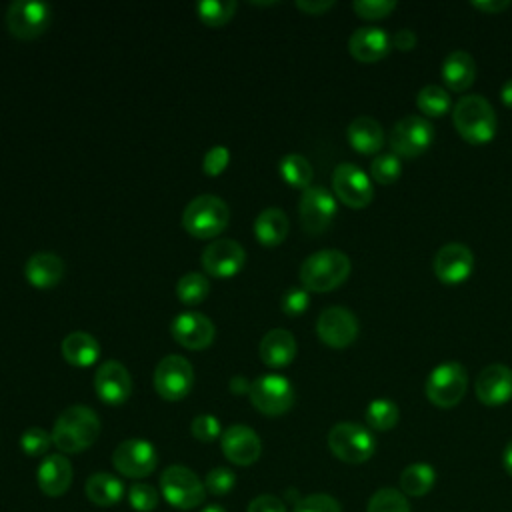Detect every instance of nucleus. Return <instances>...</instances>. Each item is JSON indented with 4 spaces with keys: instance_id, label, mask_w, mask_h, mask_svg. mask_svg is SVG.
Returning <instances> with one entry per match:
<instances>
[{
    "instance_id": "obj_1",
    "label": "nucleus",
    "mask_w": 512,
    "mask_h": 512,
    "mask_svg": "<svg viewBox=\"0 0 512 512\" xmlns=\"http://www.w3.org/2000/svg\"><path fill=\"white\" fill-rule=\"evenodd\" d=\"M52 444L64 454H76L90 448L100 434L98 414L84 406L72 404L64 408L52 426Z\"/></svg>"
},
{
    "instance_id": "obj_2",
    "label": "nucleus",
    "mask_w": 512,
    "mask_h": 512,
    "mask_svg": "<svg viewBox=\"0 0 512 512\" xmlns=\"http://www.w3.org/2000/svg\"><path fill=\"white\" fill-rule=\"evenodd\" d=\"M452 122L456 132L468 144H474V146L488 144L496 136V128H498V120L492 104L480 94L462 96L452 110Z\"/></svg>"
},
{
    "instance_id": "obj_3",
    "label": "nucleus",
    "mask_w": 512,
    "mask_h": 512,
    "mask_svg": "<svg viewBox=\"0 0 512 512\" xmlns=\"http://www.w3.org/2000/svg\"><path fill=\"white\" fill-rule=\"evenodd\" d=\"M350 258L336 248H324L300 264V282L308 292H332L346 282L350 274Z\"/></svg>"
},
{
    "instance_id": "obj_4",
    "label": "nucleus",
    "mask_w": 512,
    "mask_h": 512,
    "mask_svg": "<svg viewBox=\"0 0 512 512\" xmlns=\"http://www.w3.org/2000/svg\"><path fill=\"white\" fill-rule=\"evenodd\" d=\"M230 222L228 204L214 194H200L192 198L182 212L184 230L200 240L216 238Z\"/></svg>"
},
{
    "instance_id": "obj_5",
    "label": "nucleus",
    "mask_w": 512,
    "mask_h": 512,
    "mask_svg": "<svg viewBox=\"0 0 512 512\" xmlns=\"http://www.w3.org/2000/svg\"><path fill=\"white\" fill-rule=\"evenodd\" d=\"M330 452L346 464H362L372 458L376 438L368 428L356 422H338L328 432Z\"/></svg>"
},
{
    "instance_id": "obj_6",
    "label": "nucleus",
    "mask_w": 512,
    "mask_h": 512,
    "mask_svg": "<svg viewBox=\"0 0 512 512\" xmlns=\"http://www.w3.org/2000/svg\"><path fill=\"white\" fill-rule=\"evenodd\" d=\"M468 388V374L460 362H442L426 378V398L438 408L460 404Z\"/></svg>"
},
{
    "instance_id": "obj_7",
    "label": "nucleus",
    "mask_w": 512,
    "mask_h": 512,
    "mask_svg": "<svg viewBox=\"0 0 512 512\" xmlns=\"http://www.w3.org/2000/svg\"><path fill=\"white\" fill-rule=\"evenodd\" d=\"M162 496L180 510H192L204 502L206 488L204 482L186 466L172 464L160 476Z\"/></svg>"
},
{
    "instance_id": "obj_8",
    "label": "nucleus",
    "mask_w": 512,
    "mask_h": 512,
    "mask_svg": "<svg viewBox=\"0 0 512 512\" xmlns=\"http://www.w3.org/2000/svg\"><path fill=\"white\" fill-rule=\"evenodd\" d=\"M50 22V6L40 0H14L4 14L6 30L20 40H34L42 36Z\"/></svg>"
},
{
    "instance_id": "obj_9",
    "label": "nucleus",
    "mask_w": 512,
    "mask_h": 512,
    "mask_svg": "<svg viewBox=\"0 0 512 512\" xmlns=\"http://www.w3.org/2000/svg\"><path fill=\"white\" fill-rule=\"evenodd\" d=\"M252 406L266 416H280L294 404V386L282 374H264L250 382L248 390Z\"/></svg>"
},
{
    "instance_id": "obj_10",
    "label": "nucleus",
    "mask_w": 512,
    "mask_h": 512,
    "mask_svg": "<svg viewBox=\"0 0 512 512\" xmlns=\"http://www.w3.org/2000/svg\"><path fill=\"white\" fill-rule=\"evenodd\" d=\"M152 380L160 398L178 402L186 398L194 386V368L188 358L180 354H168L156 364Z\"/></svg>"
},
{
    "instance_id": "obj_11",
    "label": "nucleus",
    "mask_w": 512,
    "mask_h": 512,
    "mask_svg": "<svg viewBox=\"0 0 512 512\" xmlns=\"http://www.w3.org/2000/svg\"><path fill=\"white\" fill-rule=\"evenodd\" d=\"M434 140L432 124L416 114L400 118L390 130V148L398 158H416L428 150Z\"/></svg>"
},
{
    "instance_id": "obj_12",
    "label": "nucleus",
    "mask_w": 512,
    "mask_h": 512,
    "mask_svg": "<svg viewBox=\"0 0 512 512\" xmlns=\"http://www.w3.org/2000/svg\"><path fill=\"white\" fill-rule=\"evenodd\" d=\"M332 192L344 206L354 210L366 208L374 196V188L368 174L350 162H342L334 168Z\"/></svg>"
},
{
    "instance_id": "obj_13",
    "label": "nucleus",
    "mask_w": 512,
    "mask_h": 512,
    "mask_svg": "<svg viewBox=\"0 0 512 512\" xmlns=\"http://www.w3.org/2000/svg\"><path fill=\"white\" fill-rule=\"evenodd\" d=\"M336 210V198L324 186H310L302 190L298 212L300 224L308 234L326 232L336 216Z\"/></svg>"
},
{
    "instance_id": "obj_14",
    "label": "nucleus",
    "mask_w": 512,
    "mask_h": 512,
    "mask_svg": "<svg viewBox=\"0 0 512 512\" xmlns=\"http://www.w3.org/2000/svg\"><path fill=\"white\" fill-rule=\"evenodd\" d=\"M114 468L128 478H146L158 464L156 448L144 438H128L112 452Z\"/></svg>"
},
{
    "instance_id": "obj_15",
    "label": "nucleus",
    "mask_w": 512,
    "mask_h": 512,
    "mask_svg": "<svg viewBox=\"0 0 512 512\" xmlns=\"http://www.w3.org/2000/svg\"><path fill=\"white\" fill-rule=\"evenodd\" d=\"M316 334L330 348H346L358 336V320L344 306H328L316 320Z\"/></svg>"
},
{
    "instance_id": "obj_16",
    "label": "nucleus",
    "mask_w": 512,
    "mask_h": 512,
    "mask_svg": "<svg viewBox=\"0 0 512 512\" xmlns=\"http://www.w3.org/2000/svg\"><path fill=\"white\" fill-rule=\"evenodd\" d=\"M202 268L216 278L236 276L246 264V252L240 242L232 238H216L202 252Z\"/></svg>"
},
{
    "instance_id": "obj_17",
    "label": "nucleus",
    "mask_w": 512,
    "mask_h": 512,
    "mask_svg": "<svg viewBox=\"0 0 512 512\" xmlns=\"http://www.w3.org/2000/svg\"><path fill=\"white\" fill-rule=\"evenodd\" d=\"M432 270L436 278L446 286L462 284L474 270V254L460 242H448L436 252Z\"/></svg>"
},
{
    "instance_id": "obj_18",
    "label": "nucleus",
    "mask_w": 512,
    "mask_h": 512,
    "mask_svg": "<svg viewBox=\"0 0 512 512\" xmlns=\"http://www.w3.org/2000/svg\"><path fill=\"white\" fill-rule=\"evenodd\" d=\"M170 334L180 346L188 350H204L214 342L216 326L206 314L186 310L172 320Z\"/></svg>"
},
{
    "instance_id": "obj_19",
    "label": "nucleus",
    "mask_w": 512,
    "mask_h": 512,
    "mask_svg": "<svg viewBox=\"0 0 512 512\" xmlns=\"http://www.w3.org/2000/svg\"><path fill=\"white\" fill-rule=\"evenodd\" d=\"M94 390L102 402L110 406H120L132 394V376L122 362L104 360L96 368Z\"/></svg>"
},
{
    "instance_id": "obj_20",
    "label": "nucleus",
    "mask_w": 512,
    "mask_h": 512,
    "mask_svg": "<svg viewBox=\"0 0 512 512\" xmlns=\"http://www.w3.org/2000/svg\"><path fill=\"white\" fill-rule=\"evenodd\" d=\"M220 446L224 456L236 466H250L262 454L260 436L244 424L228 426L220 436Z\"/></svg>"
},
{
    "instance_id": "obj_21",
    "label": "nucleus",
    "mask_w": 512,
    "mask_h": 512,
    "mask_svg": "<svg viewBox=\"0 0 512 512\" xmlns=\"http://www.w3.org/2000/svg\"><path fill=\"white\" fill-rule=\"evenodd\" d=\"M476 398L484 406H502L512 400V368L506 364H488L476 376Z\"/></svg>"
},
{
    "instance_id": "obj_22",
    "label": "nucleus",
    "mask_w": 512,
    "mask_h": 512,
    "mask_svg": "<svg viewBox=\"0 0 512 512\" xmlns=\"http://www.w3.org/2000/svg\"><path fill=\"white\" fill-rule=\"evenodd\" d=\"M392 40L382 28H358L348 38V52L362 64H374L388 56Z\"/></svg>"
},
{
    "instance_id": "obj_23",
    "label": "nucleus",
    "mask_w": 512,
    "mask_h": 512,
    "mask_svg": "<svg viewBox=\"0 0 512 512\" xmlns=\"http://www.w3.org/2000/svg\"><path fill=\"white\" fill-rule=\"evenodd\" d=\"M36 482L46 496H62L72 484V464L64 454H48L36 470Z\"/></svg>"
},
{
    "instance_id": "obj_24",
    "label": "nucleus",
    "mask_w": 512,
    "mask_h": 512,
    "mask_svg": "<svg viewBox=\"0 0 512 512\" xmlns=\"http://www.w3.org/2000/svg\"><path fill=\"white\" fill-rule=\"evenodd\" d=\"M296 338L290 330L286 328H272L268 330L260 344H258V352H260V360L270 366V368H284L288 366L294 358H296Z\"/></svg>"
},
{
    "instance_id": "obj_25",
    "label": "nucleus",
    "mask_w": 512,
    "mask_h": 512,
    "mask_svg": "<svg viewBox=\"0 0 512 512\" xmlns=\"http://www.w3.org/2000/svg\"><path fill=\"white\" fill-rule=\"evenodd\" d=\"M24 276L38 290L54 288L64 276V262L54 252H34L24 264Z\"/></svg>"
},
{
    "instance_id": "obj_26",
    "label": "nucleus",
    "mask_w": 512,
    "mask_h": 512,
    "mask_svg": "<svg viewBox=\"0 0 512 512\" xmlns=\"http://www.w3.org/2000/svg\"><path fill=\"white\" fill-rule=\"evenodd\" d=\"M348 144L360 154H376L384 146V130L372 116H358L348 124Z\"/></svg>"
},
{
    "instance_id": "obj_27",
    "label": "nucleus",
    "mask_w": 512,
    "mask_h": 512,
    "mask_svg": "<svg viewBox=\"0 0 512 512\" xmlns=\"http://www.w3.org/2000/svg\"><path fill=\"white\" fill-rule=\"evenodd\" d=\"M476 62L466 50H454L444 58L442 80L452 92H464L474 84Z\"/></svg>"
},
{
    "instance_id": "obj_28",
    "label": "nucleus",
    "mask_w": 512,
    "mask_h": 512,
    "mask_svg": "<svg viewBox=\"0 0 512 512\" xmlns=\"http://www.w3.org/2000/svg\"><path fill=\"white\" fill-rule=\"evenodd\" d=\"M60 348H62L64 360L76 368H88V366L96 364V360L100 358L98 340L92 334L82 332V330L66 334Z\"/></svg>"
},
{
    "instance_id": "obj_29",
    "label": "nucleus",
    "mask_w": 512,
    "mask_h": 512,
    "mask_svg": "<svg viewBox=\"0 0 512 512\" xmlns=\"http://www.w3.org/2000/svg\"><path fill=\"white\" fill-rule=\"evenodd\" d=\"M288 230H290L288 216L278 206L264 208L256 216V220H254V236L264 246H278V244H282L286 240V236H288Z\"/></svg>"
},
{
    "instance_id": "obj_30",
    "label": "nucleus",
    "mask_w": 512,
    "mask_h": 512,
    "mask_svg": "<svg viewBox=\"0 0 512 512\" xmlns=\"http://www.w3.org/2000/svg\"><path fill=\"white\" fill-rule=\"evenodd\" d=\"M84 492H86L88 500L96 506H114L124 494V484L120 478H116L108 472H94L86 480Z\"/></svg>"
},
{
    "instance_id": "obj_31",
    "label": "nucleus",
    "mask_w": 512,
    "mask_h": 512,
    "mask_svg": "<svg viewBox=\"0 0 512 512\" xmlns=\"http://www.w3.org/2000/svg\"><path fill=\"white\" fill-rule=\"evenodd\" d=\"M436 482V470L426 462H414L400 472V492L404 496H424Z\"/></svg>"
},
{
    "instance_id": "obj_32",
    "label": "nucleus",
    "mask_w": 512,
    "mask_h": 512,
    "mask_svg": "<svg viewBox=\"0 0 512 512\" xmlns=\"http://www.w3.org/2000/svg\"><path fill=\"white\" fill-rule=\"evenodd\" d=\"M278 172L284 182H288L294 188H302V190L310 188L312 178H314V168L308 162V158L302 154H296V152L280 158Z\"/></svg>"
},
{
    "instance_id": "obj_33",
    "label": "nucleus",
    "mask_w": 512,
    "mask_h": 512,
    "mask_svg": "<svg viewBox=\"0 0 512 512\" xmlns=\"http://www.w3.org/2000/svg\"><path fill=\"white\" fill-rule=\"evenodd\" d=\"M400 408L390 398H376L366 406V422L372 430L386 432L398 424Z\"/></svg>"
},
{
    "instance_id": "obj_34",
    "label": "nucleus",
    "mask_w": 512,
    "mask_h": 512,
    "mask_svg": "<svg viewBox=\"0 0 512 512\" xmlns=\"http://www.w3.org/2000/svg\"><path fill=\"white\" fill-rule=\"evenodd\" d=\"M416 106L422 114L432 116V118H440L450 110L448 90L438 86V84H426L416 94Z\"/></svg>"
},
{
    "instance_id": "obj_35",
    "label": "nucleus",
    "mask_w": 512,
    "mask_h": 512,
    "mask_svg": "<svg viewBox=\"0 0 512 512\" xmlns=\"http://www.w3.org/2000/svg\"><path fill=\"white\" fill-rule=\"evenodd\" d=\"M210 292V282L202 272H186L176 284V296L186 306L200 304Z\"/></svg>"
},
{
    "instance_id": "obj_36",
    "label": "nucleus",
    "mask_w": 512,
    "mask_h": 512,
    "mask_svg": "<svg viewBox=\"0 0 512 512\" xmlns=\"http://www.w3.org/2000/svg\"><path fill=\"white\" fill-rule=\"evenodd\" d=\"M236 8V0H202L196 4V14L208 26H224L234 18Z\"/></svg>"
},
{
    "instance_id": "obj_37",
    "label": "nucleus",
    "mask_w": 512,
    "mask_h": 512,
    "mask_svg": "<svg viewBox=\"0 0 512 512\" xmlns=\"http://www.w3.org/2000/svg\"><path fill=\"white\" fill-rule=\"evenodd\" d=\"M366 512H412L406 496L396 488H380L376 490L366 506Z\"/></svg>"
},
{
    "instance_id": "obj_38",
    "label": "nucleus",
    "mask_w": 512,
    "mask_h": 512,
    "mask_svg": "<svg viewBox=\"0 0 512 512\" xmlns=\"http://www.w3.org/2000/svg\"><path fill=\"white\" fill-rule=\"evenodd\" d=\"M402 174V162L396 154H380L372 160L370 164V176L386 186V184H394Z\"/></svg>"
},
{
    "instance_id": "obj_39",
    "label": "nucleus",
    "mask_w": 512,
    "mask_h": 512,
    "mask_svg": "<svg viewBox=\"0 0 512 512\" xmlns=\"http://www.w3.org/2000/svg\"><path fill=\"white\" fill-rule=\"evenodd\" d=\"M52 446V434L40 426H32L22 432L20 448L28 456H44Z\"/></svg>"
},
{
    "instance_id": "obj_40",
    "label": "nucleus",
    "mask_w": 512,
    "mask_h": 512,
    "mask_svg": "<svg viewBox=\"0 0 512 512\" xmlns=\"http://www.w3.org/2000/svg\"><path fill=\"white\" fill-rule=\"evenodd\" d=\"M236 484V476L230 468H224V466H216L212 468L206 478H204V488L206 492L214 494V496H224L228 494Z\"/></svg>"
},
{
    "instance_id": "obj_41",
    "label": "nucleus",
    "mask_w": 512,
    "mask_h": 512,
    "mask_svg": "<svg viewBox=\"0 0 512 512\" xmlns=\"http://www.w3.org/2000/svg\"><path fill=\"white\" fill-rule=\"evenodd\" d=\"M158 500H160V496H158L156 488H152L150 484L136 482V484H132L130 490H128V502H130V506H132L134 510H138V512H150V510H154V508L158 506Z\"/></svg>"
},
{
    "instance_id": "obj_42",
    "label": "nucleus",
    "mask_w": 512,
    "mask_h": 512,
    "mask_svg": "<svg viewBox=\"0 0 512 512\" xmlns=\"http://www.w3.org/2000/svg\"><path fill=\"white\" fill-rule=\"evenodd\" d=\"M352 10L364 20H380L390 16L396 10V2L392 0H356Z\"/></svg>"
},
{
    "instance_id": "obj_43",
    "label": "nucleus",
    "mask_w": 512,
    "mask_h": 512,
    "mask_svg": "<svg viewBox=\"0 0 512 512\" xmlns=\"http://www.w3.org/2000/svg\"><path fill=\"white\" fill-rule=\"evenodd\" d=\"M308 304H310V294L306 288H300V286H290L280 298V308L286 316H300L302 312H306Z\"/></svg>"
},
{
    "instance_id": "obj_44",
    "label": "nucleus",
    "mask_w": 512,
    "mask_h": 512,
    "mask_svg": "<svg viewBox=\"0 0 512 512\" xmlns=\"http://www.w3.org/2000/svg\"><path fill=\"white\" fill-rule=\"evenodd\" d=\"M190 432L200 442H212L218 436H222L220 422L212 414H198V416H194V420L190 424Z\"/></svg>"
},
{
    "instance_id": "obj_45",
    "label": "nucleus",
    "mask_w": 512,
    "mask_h": 512,
    "mask_svg": "<svg viewBox=\"0 0 512 512\" xmlns=\"http://www.w3.org/2000/svg\"><path fill=\"white\" fill-rule=\"evenodd\" d=\"M294 512H342L338 500L328 494H310L294 506Z\"/></svg>"
},
{
    "instance_id": "obj_46",
    "label": "nucleus",
    "mask_w": 512,
    "mask_h": 512,
    "mask_svg": "<svg viewBox=\"0 0 512 512\" xmlns=\"http://www.w3.org/2000/svg\"><path fill=\"white\" fill-rule=\"evenodd\" d=\"M228 160H230V150L226 146H212L206 154H204V160H202V170L206 176H218L224 172V168L228 166Z\"/></svg>"
},
{
    "instance_id": "obj_47",
    "label": "nucleus",
    "mask_w": 512,
    "mask_h": 512,
    "mask_svg": "<svg viewBox=\"0 0 512 512\" xmlns=\"http://www.w3.org/2000/svg\"><path fill=\"white\" fill-rule=\"evenodd\" d=\"M246 512H286V506L280 498H276L272 494H262V496H256L248 504Z\"/></svg>"
},
{
    "instance_id": "obj_48",
    "label": "nucleus",
    "mask_w": 512,
    "mask_h": 512,
    "mask_svg": "<svg viewBox=\"0 0 512 512\" xmlns=\"http://www.w3.org/2000/svg\"><path fill=\"white\" fill-rule=\"evenodd\" d=\"M390 40H392V46H394L396 50H400V52H410V50L416 46V42H418L416 34H414L410 28H400V30H396Z\"/></svg>"
},
{
    "instance_id": "obj_49",
    "label": "nucleus",
    "mask_w": 512,
    "mask_h": 512,
    "mask_svg": "<svg viewBox=\"0 0 512 512\" xmlns=\"http://www.w3.org/2000/svg\"><path fill=\"white\" fill-rule=\"evenodd\" d=\"M334 6L332 0H298L296 8L308 16H320Z\"/></svg>"
},
{
    "instance_id": "obj_50",
    "label": "nucleus",
    "mask_w": 512,
    "mask_h": 512,
    "mask_svg": "<svg viewBox=\"0 0 512 512\" xmlns=\"http://www.w3.org/2000/svg\"><path fill=\"white\" fill-rule=\"evenodd\" d=\"M512 6V2L508 0H474L472 2V8L480 10L482 14H500L504 10H508Z\"/></svg>"
},
{
    "instance_id": "obj_51",
    "label": "nucleus",
    "mask_w": 512,
    "mask_h": 512,
    "mask_svg": "<svg viewBox=\"0 0 512 512\" xmlns=\"http://www.w3.org/2000/svg\"><path fill=\"white\" fill-rule=\"evenodd\" d=\"M230 390L236 392V394H242V392H248L250 390V382L242 376H232L230 380Z\"/></svg>"
},
{
    "instance_id": "obj_52",
    "label": "nucleus",
    "mask_w": 512,
    "mask_h": 512,
    "mask_svg": "<svg viewBox=\"0 0 512 512\" xmlns=\"http://www.w3.org/2000/svg\"><path fill=\"white\" fill-rule=\"evenodd\" d=\"M500 100L506 108H512V78L504 82V86L500 90Z\"/></svg>"
},
{
    "instance_id": "obj_53",
    "label": "nucleus",
    "mask_w": 512,
    "mask_h": 512,
    "mask_svg": "<svg viewBox=\"0 0 512 512\" xmlns=\"http://www.w3.org/2000/svg\"><path fill=\"white\" fill-rule=\"evenodd\" d=\"M502 464H504V470L512 476V438L508 440L506 448H504V454H502Z\"/></svg>"
},
{
    "instance_id": "obj_54",
    "label": "nucleus",
    "mask_w": 512,
    "mask_h": 512,
    "mask_svg": "<svg viewBox=\"0 0 512 512\" xmlns=\"http://www.w3.org/2000/svg\"><path fill=\"white\" fill-rule=\"evenodd\" d=\"M202 512H226V510H224L222 506H216V504H214V506H206Z\"/></svg>"
}]
</instances>
